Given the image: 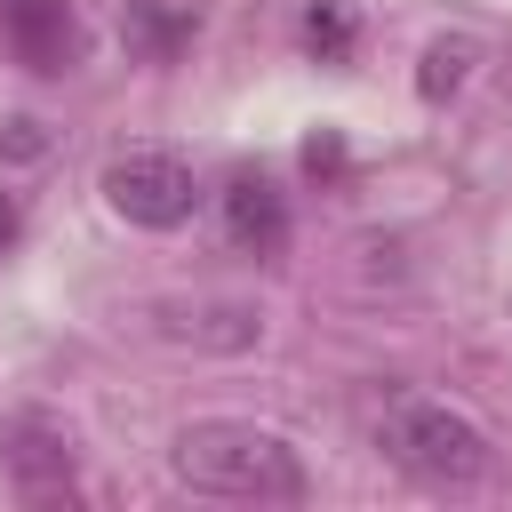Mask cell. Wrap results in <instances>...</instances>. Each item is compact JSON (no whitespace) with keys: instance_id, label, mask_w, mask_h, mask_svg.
<instances>
[{"instance_id":"obj_3","label":"cell","mask_w":512,"mask_h":512,"mask_svg":"<svg viewBox=\"0 0 512 512\" xmlns=\"http://www.w3.org/2000/svg\"><path fill=\"white\" fill-rule=\"evenodd\" d=\"M104 200H112V216H128L144 232H176L200 208V176H192V160H176L160 144H128L104 160Z\"/></svg>"},{"instance_id":"obj_10","label":"cell","mask_w":512,"mask_h":512,"mask_svg":"<svg viewBox=\"0 0 512 512\" xmlns=\"http://www.w3.org/2000/svg\"><path fill=\"white\" fill-rule=\"evenodd\" d=\"M16 224H24V216H16V192H0V248L16 240Z\"/></svg>"},{"instance_id":"obj_4","label":"cell","mask_w":512,"mask_h":512,"mask_svg":"<svg viewBox=\"0 0 512 512\" xmlns=\"http://www.w3.org/2000/svg\"><path fill=\"white\" fill-rule=\"evenodd\" d=\"M0 40H8L16 64H32V72H72L80 48H88L72 0H0Z\"/></svg>"},{"instance_id":"obj_2","label":"cell","mask_w":512,"mask_h":512,"mask_svg":"<svg viewBox=\"0 0 512 512\" xmlns=\"http://www.w3.org/2000/svg\"><path fill=\"white\" fill-rule=\"evenodd\" d=\"M384 456L400 472H416L424 488H472L496 464L488 432L472 416H456L448 400H392L384 408Z\"/></svg>"},{"instance_id":"obj_6","label":"cell","mask_w":512,"mask_h":512,"mask_svg":"<svg viewBox=\"0 0 512 512\" xmlns=\"http://www.w3.org/2000/svg\"><path fill=\"white\" fill-rule=\"evenodd\" d=\"M8 472H16V488L32 496V504H48V496H72V440H64V424H48V416H8Z\"/></svg>"},{"instance_id":"obj_8","label":"cell","mask_w":512,"mask_h":512,"mask_svg":"<svg viewBox=\"0 0 512 512\" xmlns=\"http://www.w3.org/2000/svg\"><path fill=\"white\" fill-rule=\"evenodd\" d=\"M464 64H472V40H432V48H424V72H416L424 104L456 96V88H464Z\"/></svg>"},{"instance_id":"obj_1","label":"cell","mask_w":512,"mask_h":512,"mask_svg":"<svg viewBox=\"0 0 512 512\" xmlns=\"http://www.w3.org/2000/svg\"><path fill=\"white\" fill-rule=\"evenodd\" d=\"M168 472H176L192 496H224V504H296V496H304L296 448H288L280 432L232 424V416L184 424L176 448H168Z\"/></svg>"},{"instance_id":"obj_9","label":"cell","mask_w":512,"mask_h":512,"mask_svg":"<svg viewBox=\"0 0 512 512\" xmlns=\"http://www.w3.org/2000/svg\"><path fill=\"white\" fill-rule=\"evenodd\" d=\"M304 48H312V56H328V64H344V56H352V16H344L336 0L304 8Z\"/></svg>"},{"instance_id":"obj_5","label":"cell","mask_w":512,"mask_h":512,"mask_svg":"<svg viewBox=\"0 0 512 512\" xmlns=\"http://www.w3.org/2000/svg\"><path fill=\"white\" fill-rule=\"evenodd\" d=\"M224 240L248 248V256H280L288 248V200L264 168H232L224 184Z\"/></svg>"},{"instance_id":"obj_7","label":"cell","mask_w":512,"mask_h":512,"mask_svg":"<svg viewBox=\"0 0 512 512\" xmlns=\"http://www.w3.org/2000/svg\"><path fill=\"white\" fill-rule=\"evenodd\" d=\"M192 16H200L192 0H136V8H128V40H136L144 56H168V48L192 32Z\"/></svg>"}]
</instances>
